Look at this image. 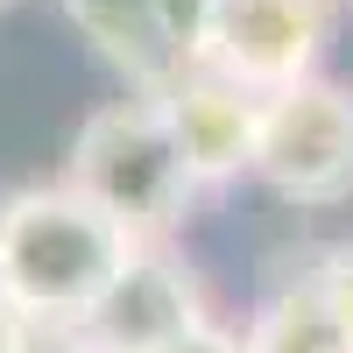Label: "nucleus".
Here are the masks:
<instances>
[{
	"mask_svg": "<svg viewBox=\"0 0 353 353\" xmlns=\"http://www.w3.org/2000/svg\"><path fill=\"white\" fill-rule=\"evenodd\" d=\"M128 233L57 176L0 191V290L28 311L36 332H71L128 269Z\"/></svg>",
	"mask_w": 353,
	"mask_h": 353,
	"instance_id": "nucleus-1",
	"label": "nucleus"
},
{
	"mask_svg": "<svg viewBox=\"0 0 353 353\" xmlns=\"http://www.w3.org/2000/svg\"><path fill=\"white\" fill-rule=\"evenodd\" d=\"M57 184H71L92 212H106L134 248H176V226L191 219V198H198L170 141L163 99H141V92H121L85 113Z\"/></svg>",
	"mask_w": 353,
	"mask_h": 353,
	"instance_id": "nucleus-2",
	"label": "nucleus"
},
{
	"mask_svg": "<svg viewBox=\"0 0 353 353\" xmlns=\"http://www.w3.org/2000/svg\"><path fill=\"white\" fill-rule=\"evenodd\" d=\"M254 176L283 205H339L353 198V85L304 78L261 106Z\"/></svg>",
	"mask_w": 353,
	"mask_h": 353,
	"instance_id": "nucleus-3",
	"label": "nucleus"
},
{
	"mask_svg": "<svg viewBox=\"0 0 353 353\" xmlns=\"http://www.w3.org/2000/svg\"><path fill=\"white\" fill-rule=\"evenodd\" d=\"M332 21H339L332 0H219L198 64L261 92V99H276L290 85L318 78Z\"/></svg>",
	"mask_w": 353,
	"mask_h": 353,
	"instance_id": "nucleus-4",
	"label": "nucleus"
},
{
	"mask_svg": "<svg viewBox=\"0 0 353 353\" xmlns=\"http://www.w3.org/2000/svg\"><path fill=\"white\" fill-rule=\"evenodd\" d=\"M205 311V290L191 276V261L176 248H134L128 269L106 283V297L64 332L78 353H156L170 339H184Z\"/></svg>",
	"mask_w": 353,
	"mask_h": 353,
	"instance_id": "nucleus-5",
	"label": "nucleus"
},
{
	"mask_svg": "<svg viewBox=\"0 0 353 353\" xmlns=\"http://www.w3.org/2000/svg\"><path fill=\"white\" fill-rule=\"evenodd\" d=\"M261 106H269L261 92H248V85H233V78L205 71V64H191L163 92L170 141H176V156H184L198 191H226V184H241V176H254Z\"/></svg>",
	"mask_w": 353,
	"mask_h": 353,
	"instance_id": "nucleus-6",
	"label": "nucleus"
},
{
	"mask_svg": "<svg viewBox=\"0 0 353 353\" xmlns=\"http://www.w3.org/2000/svg\"><path fill=\"white\" fill-rule=\"evenodd\" d=\"M64 14L128 92L163 99L184 78V64H176V50H170L163 21H156V0H64Z\"/></svg>",
	"mask_w": 353,
	"mask_h": 353,
	"instance_id": "nucleus-7",
	"label": "nucleus"
},
{
	"mask_svg": "<svg viewBox=\"0 0 353 353\" xmlns=\"http://www.w3.org/2000/svg\"><path fill=\"white\" fill-rule=\"evenodd\" d=\"M241 346L248 353H353V332L332 311V297L311 283V269H297L248 311Z\"/></svg>",
	"mask_w": 353,
	"mask_h": 353,
	"instance_id": "nucleus-8",
	"label": "nucleus"
},
{
	"mask_svg": "<svg viewBox=\"0 0 353 353\" xmlns=\"http://www.w3.org/2000/svg\"><path fill=\"white\" fill-rule=\"evenodd\" d=\"M212 8H219V0H156V21H163V36H170V50H176V64H184V71L205 57Z\"/></svg>",
	"mask_w": 353,
	"mask_h": 353,
	"instance_id": "nucleus-9",
	"label": "nucleus"
},
{
	"mask_svg": "<svg viewBox=\"0 0 353 353\" xmlns=\"http://www.w3.org/2000/svg\"><path fill=\"white\" fill-rule=\"evenodd\" d=\"M311 283L332 297V311L346 318V332H353V241L318 248V254H311Z\"/></svg>",
	"mask_w": 353,
	"mask_h": 353,
	"instance_id": "nucleus-10",
	"label": "nucleus"
},
{
	"mask_svg": "<svg viewBox=\"0 0 353 353\" xmlns=\"http://www.w3.org/2000/svg\"><path fill=\"white\" fill-rule=\"evenodd\" d=\"M156 353H248V346H241V332H233V325H219V318H198L184 339H170V346H156Z\"/></svg>",
	"mask_w": 353,
	"mask_h": 353,
	"instance_id": "nucleus-11",
	"label": "nucleus"
},
{
	"mask_svg": "<svg viewBox=\"0 0 353 353\" xmlns=\"http://www.w3.org/2000/svg\"><path fill=\"white\" fill-rule=\"evenodd\" d=\"M36 346H43V332L28 325V311L0 290V353H36Z\"/></svg>",
	"mask_w": 353,
	"mask_h": 353,
	"instance_id": "nucleus-12",
	"label": "nucleus"
},
{
	"mask_svg": "<svg viewBox=\"0 0 353 353\" xmlns=\"http://www.w3.org/2000/svg\"><path fill=\"white\" fill-rule=\"evenodd\" d=\"M36 353H78V346H71L64 332H43V346H36Z\"/></svg>",
	"mask_w": 353,
	"mask_h": 353,
	"instance_id": "nucleus-13",
	"label": "nucleus"
},
{
	"mask_svg": "<svg viewBox=\"0 0 353 353\" xmlns=\"http://www.w3.org/2000/svg\"><path fill=\"white\" fill-rule=\"evenodd\" d=\"M332 8H353V0H332Z\"/></svg>",
	"mask_w": 353,
	"mask_h": 353,
	"instance_id": "nucleus-14",
	"label": "nucleus"
},
{
	"mask_svg": "<svg viewBox=\"0 0 353 353\" xmlns=\"http://www.w3.org/2000/svg\"><path fill=\"white\" fill-rule=\"evenodd\" d=\"M0 8H8V0H0Z\"/></svg>",
	"mask_w": 353,
	"mask_h": 353,
	"instance_id": "nucleus-15",
	"label": "nucleus"
}]
</instances>
